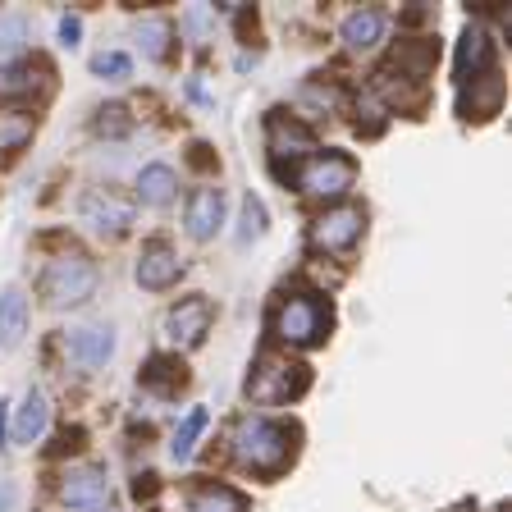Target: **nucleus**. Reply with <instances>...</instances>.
Returning <instances> with one entry per match:
<instances>
[{
	"mask_svg": "<svg viewBox=\"0 0 512 512\" xmlns=\"http://www.w3.org/2000/svg\"><path fill=\"white\" fill-rule=\"evenodd\" d=\"M293 453V435H288L279 421H266V416H247L243 426L234 430V458L243 462L256 476H275L279 467Z\"/></svg>",
	"mask_w": 512,
	"mask_h": 512,
	"instance_id": "nucleus-1",
	"label": "nucleus"
},
{
	"mask_svg": "<svg viewBox=\"0 0 512 512\" xmlns=\"http://www.w3.org/2000/svg\"><path fill=\"white\" fill-rule=\"evenodd\" d=\"M96 293V266L87 256H60L42 270V298L51 307H83Z\"/></svg>",
	"mask_w": 512,
	"mask_h": 512,
	"instance_id": "nucleus-2",
	"label": "nucleus"
},
{
	"mask_svg": "<svg viewBox=\"0 0 512 512\" xmlns=\"http://www.w3.org/2000/svg\"><path fill=\"white\" fill-rule=\"evenodd\" d=\"M325 330H330V307L320 298H288L275 316V334L284 343H298V348L320 343Z\"/></svg>",
	"mask_w": 512,
	"mask_h": 512,
	"instance_id": "nucleus-3",
	"label": "nucleus"
},
{
	"mask_svg": "<svg viewBox=\"0 0 512 512\" xmlns=\"http://www.w3.org/2000/svg\"><path fill=\"white\" fill-rule=\"evenodd\" d=\"M256 403H288L307 389V366L284 362V357H261V371L247 380Z\"/></svg>",
	"mask_w": 512,
	"mask_h": 512,
	"instance_id": "nucleus-4",
	"label": "nucleus"
},
{
	"mask_svg": "<svg viewBox=\"0 0 512 512\" xmlns=\"http://www.w3.org/2000/svg\"><path fill=\"white\" fill-rule=\"evenodd\" d=\"M352 179H357V165L343 151H325L298 174L302 192H311V197H343L352 188Z\"/></svg>",
	"mask_w": 512,
	"mask_h": 512,
	"instance_id": "nucleus-5",
	"label": "nucleus"
},
{
	"mask_svg": "<svg viewBox=\"0 0 512 512\" xmlns=\"http://www.w3.org/2000/svg\"><path fill=\"white\" fill-rule=\"evenodd\" d=\"M211 330V302L206 298H188L165 316V334H170L174 348H197Z\"/></svg>",
	"mask_w": 512,
	"mask_h": 512,
	"instance_id": "nucleus-6",
	"label": "nucleus"
},
{
	"mask_svg": "<svg viewBox=\"0 0 512 512\" xmlns=\"http://www.w3.org/2000/svg\"><path fill=\"white\" fill-rule=\"evenodd\" d=\"M357 234H362V211H357V206H339V211L320 215V220L311 224V247H320V252H343V247L357 243Z\"/></svg>",
	"mask_w": 512,
	"mask_h": 512,
	"instance_id": "nucleus-7",
	"label": "nucleus"
},
{
	"mask_svg": "<svg viewBox=\"0 0 512 512\" xmlns=\"http://www.w3.org/2000/svg\"><path fill=\"white\" fill-rule=\"evenodd\" d=\"M64 352H69L83 371L106 366L110 357H115V330H110V325H83V330H69L64 334Z\"/></svg>",
	"mask_w": 512,
	"mask_h": 512,
	"instance_id": "nucleus-8",
	"label": "nucleus"
},
{
	"mask_svg": "<svg viewBox=\"0 0 512 512\" xmlns=\"http://www.w3.org/2000/svg\"><path fill=\"white\" fill-rule=\"evenodd\" d=\"M83 220L92 224V229H101V234H124L128 224H133V202H124V197H115V192L96 188L83 197Z\"/></svg>",
	"mask_w": 512,
	"mask_h": 512,
	"instance_id": "nucleus-9",
	"label": "nucleus"
},
{
	"mask_svg": "<svg viewBox=\"0 0 512 512\" xmlns=\"http://www.w3.org/2000/svg\"><path fill=\"white\" fill-rule=\"evenodd\" d=\"M60 499L69 503V508H106L110 480L101 476L96 467H78V471H69V476H64Z\"/></svg>",
	"mask_w": 512,
	"mask_h": 512,
	"instance_id": "nucleus-10",
	"label": "nucleus"
},
{
	"mask_svg": "<svg viewBox=\"0 0 512 512\" xmlns=\"http://www.w3.org/2000/svg\"><path fill=\"white\" fill-rule=\"evenodd\" d=\"M485 74H494V42L485 28H467L458 46V83H476Z\"/></svg>",
	"mask_w": 512,
	"mask_h": 512,
	"instance_id": "nucleus-11",
	"label": "nucleus"
},
{
	"mask_svg": "<svg viewBox=\"0 0 512 512\" xmlns=\"http://www.w3.org/2000/svg\"><path fill=\"white\" fill-rule=\"evenodd\" d=\"M179 256L170 252L165 243H147L138 256V284L142 288H170L174 279H179Z\"/></svg>",
	"mask_w": 512,
	"mask_h": 512,
	"instance_id": "nucleus-12",
	"label": "nucleus"
},
{
	"mask_svg": "<svg viewBox=\"0 0 512 512\" xmlns=\"http://www.w3.org/2000/svg\"><path fill=\"white\" fill-rule=\"evenodd\" d=\"M224 224V192L220 188H197L188 202V234L192 238H211Z\"/></svg>",
	"mask_w": 512,
	"mask_h": 512,
	"instance_id": "nucleus-13",
	"label": "nucleus"
},
{
	"mask_svg": "<svg viewBox=\"0 0 512 512\" xmlns=\"http://www.w3.org/2000/svg\"><path fill=\"white\" fill-rule=\"evenodd\" d=\"M266 142H270V151H275V156H302V151L316 147L311 128H302V124H293V119H284L279 110L266 119Z\"/></svg>",
	"mask_w": 512,
	"mask_h": 512,
	"instance_id": "nucleus-14",
	"label": "nucleus"
},
{
	"mask_svg": "<svg viewBox=\"0 0 512 512\" xmlns=\"http://www.w3.org/2000/svg\"><path fill=\"white\" fill-rule=\"evenodd\" d=\"M384 14L380 10H357L343 19V42H348V51H375V46L384 42Z\"/></svg>",
	"mask_w": 512,
	"mask_h": 512,
	"instance_id": "nucleus-15",
	"label": "nucleus"
},
{
	"mask_svg": "<svg viewBox=\"0 0 512 512\" xmlns=\"http://www.w3.org/2000/svg\"><path fill=\"white\" fill-rule=\"evenodd\" d=\"M46 421H51V407H46V394L42 389H28L19 403V416H14V439L19 444H37L46 430Z\"/></svg>",
	"mask_w": 512,
	"mask_h": 512,
	"instance_id": "nucleus-16",
	"label": "nucleus"
},
{
	"mask_svg": "<svg viewBox=\"0 0 512 512\" xmlns=\"http://www.w3.org/2000/svg\"><path fill=\"white\" fill-rule=\"evenodd\" d=\"M23 330H28V298L19 288L0 293V348H19Z\"/></svg>",
	"mask_w": 512,
	"mask_h": 512,
	"instance_id": "nucleus-17",
	"label": "nucleus"
},
{
	"mask_svg": "<svg viewBox=\"0 0 512 512\" xmlns=\"http://www.w3.org/2000/svg\"><path fill=\"white\" fill-rule=\"evenodd\" d=\"M174 188H179V179H174L170 165H147V170L138 174V197L147 206H165L174 197Z\"/></svg>",
	"mask_w": 512,
	"mask_h": 512,
	"instance_id": "nucleus-18",
	"label": "nucleus"
},
{
	"mask_svg": "<svg viewBox=\"0 0 512 512\" xmlns=\"http://www.w3.org/2000/svg\"><path fill=\"white\" fill-rule=\"evenodd\" d=\"M42 69L32 64H0V101H19V96H32L42 87Z\"/></svg>",
	"mask_w": 512,
	"mask_h": 512,
	"instance_id": "nucleus-19",
	"label": "nucleus"
},
{
	"mask_svg": "<svg viewBox=\"0 0 512 512\" xmlns=\"http://www.w3.org/2000/svg\"><path fill=\"white\" fill-rule=\"evenodd\" d=\"M192 512H247V499L229 485H202L192 494Z\"/></svg>",
	"mask_w": 512,
	"mask_h": 512,
	"instance_id": "nucleus-20",
	"label": "nucleus"
},
{
	"mask_svg": "<svg viewBox=\"0 0 512 512\" xmlns=\"http://www.w3.org/2000/svg\"><path fill=\"white\" fill-rule=\"evenodd\" d=\"M206 430V407H192L188 416H183V426L174 430V444H170V453H174V462H188L192 458V448H197V435Z\"/></svg>",
	"mask_w": 512,
	"mask_h": 512,
	"instance_id": "nucleus-21",
	"label": "nucleus"
},
{
	"mask_svg": "<svg viewBox=\"0 0 512 512\" xmlns=\"http://www.w3.org/2000/svg\"><path fill=\"white\" fill-rule=\"evenodd\" d=\"M142 384L156 389V394H174V389L183 384V366L170 362V357H151L147 371H142Z\"/></svg>",
	"mask_w": 512,
	"mask_h": 512,
	"instance_id": "nucleus-22",
	"label": "nucleus"
},
{
	"mask_svg": "<svg viewBox=\"0 0 512 512\" xmlns=\"http://www.w3.org/2000/svg\"><path fill=\"white\" fill-rule=\"evenodd\" d=\"M138 42H142V51H147V60H165V51H170V23L165 19H142L138 23Z\"/></svg>",
	"mask_w": 512,
	"mask_h": 512,
	"instance_id": "nucleus-23",
	"label": "nucleus"
},
{
	"mask_svg": "<svg viewBox=\"0 0 512 512\" xmlns=\"http://www.w3.org/2000/svg\"><path fill=\"white\" fill-rule=\"evenodd\" d=\"M23 42H28V23H23L19 14H5V19H0V60L19 55Z\"/></svg>",
	"mask_w": 512,
	"mask_h": 512,
	"instance_id": "nucleus-24",
	"label": "nucleus"
},
{
	"mask_svg": "<svg viewBox=\"0 0 512 512\" xmlns=\"http://www.w3.org/2000/svg\"><path fill=\"white\" fill-rule=\"evenodd\" d=\"M266 234V206L256 197H243V224H238V243H256Z\"/></svg>",
	"mask_w": 512,
	"mask_h": 512,
	"instance_id": "nucleus-25",
	"label": "nucleus"
},
{
	"mask_svg": "<svg viewBox=\"0 0 512 512\" xmlns=\"http://www.w3.org/2000/svg\"><path fill=\"white\" fill-rule=\"evenodd\" d=\"M92 69L101 78H110V83H119V78H128V69H133V64H128V55L124 51H101L92 60Z\"/></svg>",
	"mask_w": 512,
	"mask_h": 512,
	"instance_id": "nucleus-26",
	"label": "nucleus"
},
{
	"mask_svg": "<svg viewBox=\"0 0 512 512\" xmlns=\"http://www.w3.org/2000/svg\"><path fill=\"white\" fill-rule=\"evenodd\" d=\"M32 138V124L28 119H0V151H14Z\"/></svg>",
	"mask_w": 512,
	"mask_h": 512,
	"instance_id": "nucleus-27",
	"label": "nucleus"
},
{
	"mask_svg": "<svg viewBox=\"0 0 512 512\" xmlns=\"http://www.w3.org/2000/svg\"><path fill=\"white\" fill-rule=\"evenodd\" d=\"M60 37H64V46L74 51V46H78V37H83V23H78L74 14H64V19H60Z\"/></svg>",
	"mask_w": 512,
	"mask_h": 512,
	"instance_id": "nucleus-28",
	"label": "nucleus"
},
{
	"mask_svg": "<svg viewBox=\"0 0 512 512\" xmlns=\"http://www.w3.org/2000/svg\"><path fill=\"white\" fill-rule=\"evenodd\" d=\"M119 115H124V110H119V106L101 110V119H96V128H101V133H106V128H110V133H124V119H119Z\"/></svg>",
	"mask_w": 512,
	"mask_h": 512,
	"instance_id": "nucleus-29",
	"label": "nucleus"
},
{
	"mask_svg": "<svg viewBox=\"0 0 512 512\" xmlns=\"http://www.w3.org/2000/svg\"><path fill=\"white\" fill-rule=\"evenodd\" d=\"M0 512H14V485L0 480Z\"/></svg>",
	"mask_w": 512,
	"mask_h": 512,
	"instance_id": "nucleus-30",
	"label": "nucleus"
},
{
	"mask_svg": "<svg viewBox=\"0 0 512 512\" xmlns=\"http://www.w3.org/2000/svg\"><path fill=\"white\" fill-rule=\"evenodd\" d=\"M133 494H138V499H142V494H147V499H151V494H156V476H138V485H133Z\"/></svg>",
	"mask_w": 512,
	"mask_h": 512,
	"instance_id": "nucleus-31",
	"label": "nucleus"
},
{
	"mask_svg": "<svg viewBox=\"0 0 512 512\" xmlns=\"http://www.w3.org/2000/svg\"><path fill=\"white\" fill-rule=\"evenodd\" d=\"M5 421H10V403H0V444H5Z\"/></svg>",
	"mask_w": 512,
	"mask_h": 512,
	"instance_id": "nucleus-32",
	"label": "nucleus"
},
{
	"mask_svg": "<svg viewBox=\"0 0 512 512\" xmlns=\"http://www.w3.org/2000/svg\"><path fill=\"white\" fill-rule=\"evenodd\" d=\"M453 512H471V503H462V508H453Z\"/></svg>",
	"mask_w": 512,
	"mask_h": 512,
	"instance_id": "nucleus-33",
	"label": "nucleus"
},
{
	"mask_svg": "<svg viewBox=\"0 0 512 512\" xmlns=\"http://www.w3.org/2000/svg\"><path fill=\"white\" fill-rule=\"evenodd\" d=\"M499 512H508V508H499Z\"/></svg>",
	"mask_w": 512,
	"mask_h": 512,
	"instance_id": "nucleus-34",
	"label": "nucleus"
}]
</instances>
